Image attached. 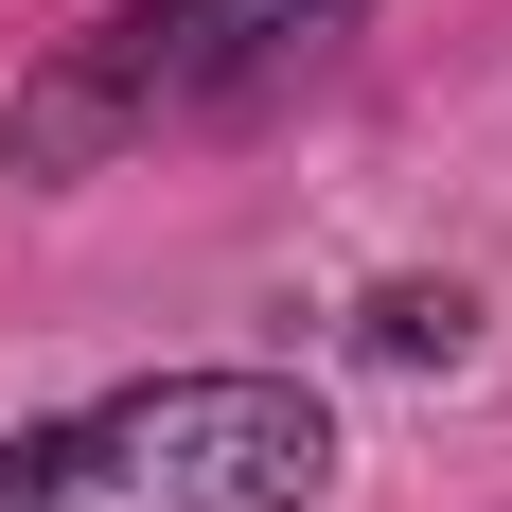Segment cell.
<instances>
[{
    "label": "cell",
    "instance_id": "6da1fadb",
    "mask_svg": "<svg viewBox=\"0 0 512 512\" xmlns=\"http://www.w3.org/2000/svg\"><path fill=\"white\" fill-rule=\"evenodd\" d=\"M318 477H336V424L283 371H159L0 442V512H301Z\"/></svg>",
    "mask_w": 512,
    "mask_h": 512
},
{
    "label": "cell",
    "instance_id": "7a4b0ae2",
    "mask_svg": "<svg viewBox=\"0 0 512 512\" xmlns=\"http://www.w3.org/2000/svg\"><path fill=\"white\" fill-rule=\"evenodd\" d=\"M371 0H124L18 89V177H89L124 142H177V124H248L354 36Z\"/></svg>",
    "mask_w": 512,
    "mask_h": 512
},
{
    "label": "cell",
    "instance_id": "3957f363",
    "mask_svg": "<svg viewBox=\"0 0 512 512\" xmlns=\"http://www.w3.org/2000/svg\"><path fill=\"white\" fill-rule=\"evenodd\" d=\"M460 336H477V301H460V283H389V301H371V354H460Z\"/></svg>",
    "mask_w": 512,
    "mask_h": 512
}]
</instances>
